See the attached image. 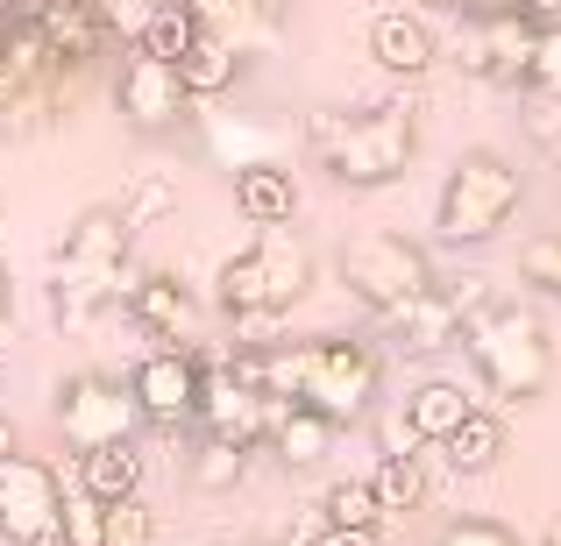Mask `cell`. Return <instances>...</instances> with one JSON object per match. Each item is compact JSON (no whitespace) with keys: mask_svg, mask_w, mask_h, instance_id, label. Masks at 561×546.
Segmentation results:
<instances>
[{"mask_svg":"<svg viewBox=\"0 0 561 546\" xmlns=\"http://www.w3.org/2000/svg\"><path fill=\"white\" fill-rule=\"evenodd\" d=\"M334 433H342V426L320 419V411L277 405V419H271V454H277L285 468H320V462L334 454Z\"/></svg>","mask_w":561,"mask_h":546,"instance_id":"obj_22","label":"cell"},{"mask_svg":"<svg viewBox=\"0 0 561 546\" xmlns=\"http://www.w3.org/2000/svg\"><path fill=\"white\" fill-rule=\"evenodd\" d=\"M306 150L313 164L328 171L334 185H356V191H377V185H398L420 156V121H412L405 100H377L363 114H342V107H320L306 114Z\"/></svg>","mask_w":561,"mask_h":546,"instance_id":"obj_1","label":"cell"},{"mask_svg":"<svg viewBox=\"0 0 561 546\" xmlns=\"http://www.w3.org/2000/svg\"><path fill=\"white\" fill-rule=\"evenodd\" d=\"M199 356V397H192V433H214V440H234V448H263L271 440V419H277V397H263L256 383H242L220 356L192 348Z\"/></svg>","mask_w":561,"mask_h":546,"instance_id":"obj_9","label":"cell"},{"mask_svg":"<svg viewBox=\"0 0 561 546\" xmlns=\"http://www.w3.org/2000/svg\"><path fill=\"white\" fill-rule=\"evenodd\" d=\"M505 448H512V433H505V419L497 411H469L462 426H455L448 440H440V462L455 468V476H491L497 462H505Z\"/></svg>","mask_w":561,"mask_h":546,"instance_id":"obj_23","label":"cell"},{"mask_svg":"<svg viewBox=\"0 0 561 546\" xmlns=\"http://www.w3.org/2000/svg\"><path fill=\"white\" fill-rule=\"evenodd\" d=\"M114 213H122L128 242H136L142 228H157V220H164V213H179V185H171L164 171H142V178L122 191V206H114Z\"/></svg>","mask_w":561,"mask_h":546,"instance_id":"obj_27","label":"cell"},{"mask_svg":"<svg viewBox=\"0 0 561 546\" xmlns=\"http://www.w3.org/2000/svg\"><path fill=\"white\" fill-rule=\"evenodd\" d=\"M313 546H377V533H348V525H320Z\"/></svg>","mask_w":561,"mask_h":546,"instance_id":"obj_38","label":"cell"},{"mask_svg":"<svg viewBox=\"0 0 561 546\" xmlns=\"http://www.w3.org/2000/svg\"><path fill=\"white\" fill-rule=\"evenodd\" d=\"M370 490H377L383 519H391V511H420L426 504V448L420 454H377Z\"/></svg>","mask_w":561,"mask_h":546,"instance_id":"obj_25","label":"cell"},{"mask_svg":"<svg viewBox=\"0 0 561 546\" xmlns=\"http://www.w3.org/2000/svg\"><path fill=\"white\" fill-rule=\"evenodd\" d=\"M434 546H526V539L512 533L505 519H477V511H469V519H448V525H440Z\"/></svg>","mask_w":561,"mask_h":546,"instance_id":"obj_34","label":"cell"},{"mask_svg":"<svg viewBox=\"0 0 561 546\" xmlns=\"http://www.w3.org/2000/svg\"><path fill=\"white\" fill-rule=\"evenodd\" d=\"M313 291V256L291 228H256V242L234 248L214 277V305L228 320H285Z\"/></svg>","mask_w":561,"mask_h":546,"instance_id":"obj_4","label":"cell"},{"mask_svg":"<svg viewBox=\"0 0 561 546\" xmlns=\"http://www.w3.org/2000/svg\"><path fill=\"white\" fill-rule=\"evenodd\" d=\"M519 85H540V93H561V22H548L534 36V57H526V79Z\"/></svg>","mask_w":561,"mask_h":546,"instance_id":"obj_36","label":"cell"},{"mask_svg":"<svg viewBox=\"0 0 561 546\" xmlns=\"http://www.w3.org/2000/svg\"><path fill=\"white\" fill-rule=\"evenodd\" d=\"M122 313L136 320L142 334H157L164 348H192V334H199V299H192V291H185L171 270H142V277H128Z\"/></svg>","mask_w":561,"mask_h":546,"instance_id":"obj_14","label":"cell"},{"mask_svg":"<svg viewBox=\"0 0 561 546\" xmlns=\"http://www.w3.org/2000/svg\"><path fill=\"white\" fill-rule=\"evenodd\" d=\"M334 270H342L348 299L370 305V313H398V305H412L426 284H434V256H426L412 234H391V228H370V234H348L342 256H334Z\"/></svg>","mask_w":561,"mask_h":546,"instance_id":"obj_7","label":"cell"},{"mask_svg":"<svg viewBox=\"0 0 561 546\" xmlns=\"http://www.w3.org/2000/svg\"><path fill=\"white\" fill-rule=\"evenodd\" d=\"M157 8H164V0H93L100 28H107V36H122V43H142V28H150Z\"/></svg>","mask_w":561,"mask_h":546,"instance_id":"obj_35","label":"cell"},{"mask_svg":"<svg viewBox=\"0 0 561 546\" xmlns=\"http://www.w3.org/2000/svg\"><path fill=\"white\" fill-rule=\"evenodd\" d=\"M142 476H150V462H142L136 440H107V448H85V454H79V490L100 497V504L142 497Z\"/></svg>","mask_w":561,"mask_h":546,"instance_id":"obj_21","label":"cell"},{"mask_svg":"<svg viewBox=\"0 0 561 546\" xmlns=\"http://www.w3.org/2000/svg\"><path fill=\"white\" fill-rule=\"evenodd\" d=\"M234 213L249 220V228H291L299 220V178H291L285 164H242L234 171Z\"/></svg>","mask_w":561,"mask_h":546,"instance_id":"obj_19","label":"cell"},{"mask_svg":"<svg viewBox=\"0 0 561 546\" xmlns=\"http://www.w3.org/2000/svg\"><path fill=\"white\" fill-rule=\"evenodd\" d=\"M534 36L540 28L526 14H497V22H469V43H462V65L491 85H519L526 79V57H534Z\"/></svg>","mask_w":561,"mask_h":546,"instance_id":"obj_16","label":"cell"},{"mask_svg":"<svg viewBox=\"0 0 561 546\" xmlns=\"http://www.w3.org/2000/svg\"><path fill=\"white\" fill-rule=\"evenodd\" d=\"M0 546H8V539H0Z\"/></svg>","mask_w":561,"mask_h":546,"instance_id":"obj_47","label":"cell"},{"mask_svg":"<svg viewBox=\"0 0 561 546\" xmlns=\"http://www.w3.org/2000/svg\"><path fill=\"white\" fill-rule=\"evenodd\" d=\"M50 411H57V433H65L79 454L85 448H107V440H136V426H142L128 383L100 376V369H79V376L57 383V405Z\"/></svg>","mask_w":561,"mask_h":546,"instance_id":"obj_10","label":"cell"},{"mask_svg":"<svg viewBox=\"0 0 561 546\" xmlns=\"http://www.w3.org/2000/svg\"><path fill=\"white\" fill-rule=\"evenodd\" d=\"M128 397H136V411L150 426L185 433L192 397H199V356H192V348H150V356L128 369Z\"/></svg>","mask_w":561,"mask_h":546,"instance_id":"obj_13","label":"cell"},{"mask_svg":"<svg viewBox=\"0 0 561 546\" xmlns=\"http://www.w3.org/2000/svg\"><path fill=\"white\" fill-rule=\"evenodd\" d=\"M234 71H242V57H234L220 36H192V50L179 57V79H185L192 107H199V100H220L234 85Z\"/></svg>","mask_w":561,"mask_h":546,"instance_id":"obj_24","label":"cell"},{"mask_svg":"<svg viewBox=\"0 0 561 546\" xmlns=\"http://www.w3.org/2000/svg\"><path fill=\"white\" fill-rule=\"evenodd\" d=\"M426 14H462V0H420Z\"/></svg>","mask_w":561,"mask_h":546,"instance_id":"obj_43","label":"cell"},{"mask_svg":"<svg viewBox=\"0 0 561 546\" xmlns=\"http://www.w3.org/2000/svg\"><path fill=\"white\" fill-rule=\"evenodd\" d=\"M540 546H561V519H554V525H548V539H540Z\"/></svg>","mask_w":561,"mask_h":546,"instance_id":"obj_45","label":"cell"},{"mask_svg":"<svg viewBox=\"0 0 561 546\" xmlns=\"http://www.w3.org/2000/svg\"><path fill=\"white\" fill-rule=\"evenodd\" d=\"M214 150L228 156V171L271 164V136H263V128H249V121H214Z\"/></svg>","mask_w":561,"mask_h":546,"instance_id":"obj_33","label":"cell"},{"mask_svg":"<svg viewBox=\"0 0 561 546\" xmlns=\"http://www.w3.org/2000/svg\"><path fill=\"white\" fill-rule=\"evenodd\" d=\"M8 327H14V277H8V263H0V341H8Z\"/></svg>","mask_w":561,"mask_h":546,"instance_id":"obj_41","label":"cell"},{"mask_svg":"<svg viewBox=\"0 0 561 546\" xmlns=\"http://www.w3.org/2000/svg\"><path fill=\"white\" fill-rule=\"evenodd\" d=\"M370 57H377V71H391V79H426L434 57H440V43H434V28H426L420 14L383 8V14H370Z\"/></svg>","mask_w":561,"mask_h":546,"instance_id":"obj_17","label":"cell"},{"mask_svg":"<svg viewBox=\"0 0 561 546\" xmlns=\"http://www.w3.org/2000/svg\"><path fill=\"white\" fill-rule=\"evenodd\" d=\"M519 284L561 305V234H540V242L519 248Z\"/></svg>","mask_w":561,"mask_h":546,"instance_id":"obj_32","label":"cell"},{"mask_svg":"<svg viewBox=\"0 0 561 546\" xmlns=\"http://www.w3.org/2000/svg\"><path fill=\"white\" fill-rule=\"evenodd\" d=\"M100 546H157V511L150 497H122L100 511Z\"/></svg>","mask_w":561,"mask_h":546,"instance_id":"obj_30","label":"cell"},{"mask_svg":"<svg viewBox=\"0 0 561 546\" xmlns=\"http://www.w3.org/2000/svg\"><path fill=\"white\" fill-rule=\"evenodd\" d=\"M8 28H14V14H0V65H8Z\"/></svg>","mask_w":561,"mask_h":546,"instance_id":"obj_44","label":"cell"},{"mask_svg":"<svg viewBox=\"0 0 561 546\" xmlns=\"http://www.w3.org/2000/svg\"><path fill=\"white\" fill-rule=\"evenodd\" d=\"M114 107H122V121L136 128V136H171V128L185 121L192 93L179 79V65H164V57L136 50L122 65V79H114Z\"/></svg>","mask_w":561,"mask_h":546,"instance_id":"obj_12","label":"cell"},{"mask_svg":"<svg viewBox=\"0 0 561 546\" xmlns=\"http://www.w3.org/2000/svg\"><path fill=\"white\" fill-rule=\"evenodd\" d=\"M192 36H199V22L185 14V0H164V8L150 14V28H142L136 50H150V57H164V65H179V57L192 50Z\"/></svg>","mask_w":561,"mask_h":546,"instance_id":"obj_29","label":"cell"},{"mask_svg":"<svg viewBox=\"0 0 561 546\" xmlns=\"http://www.w3.org/2000/svg\"><path fill=\"white\" fill-rule=\"evenodd\" d=\"M477 369V383L497 397V405H534L554 383V334L540 327L534 305L519 299H483L477 313L462 320V341H455Z\"/></svg>","mask_w":561,"mask_h":546,"instance_id":"obj_3","label":"cell"},{"mask_svg":"<svg viewBox=\"0 0 561 546\" xmlns=\"http://www.w3.org/2000/svg\"><path fill=\"white\" fill-rule=\"evenodd\" d=\"M320 525H348V533H377V525H383V504H377L370 476L328 483V497H320Z\"/></svg>","mask_w":561,"mask_h":546,"instance_id":"obj_26","label":"cell"},{"mask_svg":"<svg viewBox=\"0 0 561 546\" xmlns=\"http://www.w3.org/2000/svg\"><path fill=\"white\" fill-rule=\"evenodd\" d=\"M185 14L199 22V36H220L234 57H249V50H263V43H277L271 0H185Z\"/></svg>","mask_w":561,"mask_h":546,"instance_id":"obj_20","label":"cell"},{"mask_svg":"<svg viewBox=\"0 0 561 546\" xmlns=\"http://www.w3.org/2000/svg\"><path fill=\"white\" fill-rule=\"evenodd\" d=\"M483 299H491V291H483L477 277H455V284H448V277H434L412 305L383 313V334H391V348H405V356H434V348L462 341V320L477 313Z\"/></svg>","mask_w":561,"mask_h":546,"instance_id":"obj_11","label":"cell"},{"mask_svg":"<svg viewBox=\"0 0 561 546\" xmlns=\"http://www.w3.org/2000/svg\"><path fill=\"white\" fill-rule=\"evenodd\" d=\"M519 128L534 150H561V93H540V85H519Z\"/></svg>","mask_w":561,"mask_h":546,"instance_id":"obj_31","label":"cell"},{"mask_svg":"<svg viewBox=\"0 0 561 546\" xmlns=\"http://www.w3.org/2000/svg\"><path fill=\"white\" fill-rule=\"evenodd\" d=\"M519 14H526L534 28H548V22H561V0H519Z\"/></svg>","mask_w":561,"mask_h":546,"instance_id":"obj_40","label":"cell"},{"mask_svg":"<svg viewBox=\"0 0 561 546\" xmlns=\"http://www.w3.org/2000/svg\"><path fill=\"white\" fill-rule=\"evenodd\" d=\"M8 454H14V419L0 411V462H8Z\"/></svg>","mask_w":561,"mask_h":546,"instance_id":"obj_42","label":"cell"},{"mask_svg":"<svg viewBox=\"0 0 561 546\" xmlns=\"http://www.w3.org/2000/svg\"><path fill=\"white\" fill-rule=\"evenodd\" d=\"M28 28H36V43L50 50V65L65 71V79H79V71L100 57V43H107V28H100L93 0H36Z\"/></svg>","mask_w":561,"mask_h":546,"instance_id":"obj_15","label":"cell"},{"mask_svg":"<svg viewBox=\"0 0 561 546\" xmlns=\"http://www.w3.org/2000/svg\"><path fill=\"white\" fill-rule=\"evenodd\" d=\"M469 22H497V14H519V0H462Z\"/></svg>","mask_w":561,"mask_h":546,"instance_id":"obj_39","label":"cell"},{"mask_svg":"<svg viewBox=\"0 0 561 546\" xmlns=\"http://www.w3.org/2000/svg\"><path fill=\"white\" fill-rule=\"evenodd\" d=\"M128 256H136V242H128L122 213L114 206H85L79 220L65 228V242H57V284H50V313L65 334H85L107 305L128 299Z\"/></svg>","mask_w":561,"mask_h":546,"instance_id":"obj_2","label":"cell"},{"mask_svg":"<svg viewBox=\"0 0 561 546\" xmlns=\"http://www.w3.org/2000/svg\"><path fill=\"white\" fill-rule=\"evenodd\" d=\"M398 411H405V426H412V440H420V448H440V440H448L455 426L477 411V397H469L455 376H420L405 397H398Z\"/></svg>","mask_w":561,"mask_h":546,"instance_id":"obj_18","label":"cell"},{"mask_svg":"<svg viewBox=\"0 0 561 546\" xmlns=\"http://www.w3.org/2000/svg\"><path fill=\"white\" fill-rule=\"evenodd\" d=\"M185 476L199 483V490H234V483L249 476V448H234V440H214V433H199V448L185 454Z\"/></svg>","mask_w":561,"mask_h":546,"instance_id":"obj_28","label":"cell"},{"mask_svg":"<svg viewBox=\"0 0 561 546\" xmlns=\"http://www.w3.org/2000/svg\"><path fill=\"white\" fill-rule=\"evenodd\" d=\"M0 539L8 546H65V483L50 462L14 448L0 462Z\"/></svg>","mask_w":561,"mask_h":546,"instance_id":"obj_8","label":"cell"},{"mask_svg":"<svg viewBox=\"0 0 561 546\" xmlns=\"http://www.w3.org/2000/svg\"><path fill=\"white\" fill-rule=\"evenodd\" d=\"M100 511H107V504L71 483V490H65V546H100Z\"/></svg>","mask_w":561,"mask_h":546,"instance_id":"obj_37","label":"cell"},{"mask_svg":"<svg viewBox=\"0 0 561 546\" xmlns=\"http://www.w3.org/2000/svg\"><path fill=\"white\" fill-rule=\"evenodd\" d=\"M383 391V348L363 341V334H320V341H299V405L320 411L334 426L370 419Z\"/></svg>","mask_w":561,"mask_h":546,"instance_id":"obj_6","label":"cell"},{"mask_svg":"<svg viewBox=\"0 0 561 546\" xmlns=\"http://www.w3.org/2000/svg\"><path fill=\"white\" fill-rule=\"evenodd\" d=\"M0 14H14V0H0Z\"/></svg>","mask_w":561,"mask_h":546,"instance_id":"obj_46","label":"cell"},{"mask_svg":"<svg viewBox=\"0 0 561 546\" xmlns=\"http://www.w3.org/2000/svg\"><path fill=\"white\" fill-rule=\"evenodd\" d=\"M519 199H526V178H519L512 156L462 150V156H455V171L440 178V199H434V242H448V248L491 242L497 228H512Z\"/></svg>","mask_w":561,"mask_h":546,"instance_id":"obj_5","label":"cell"}]
</instances>
